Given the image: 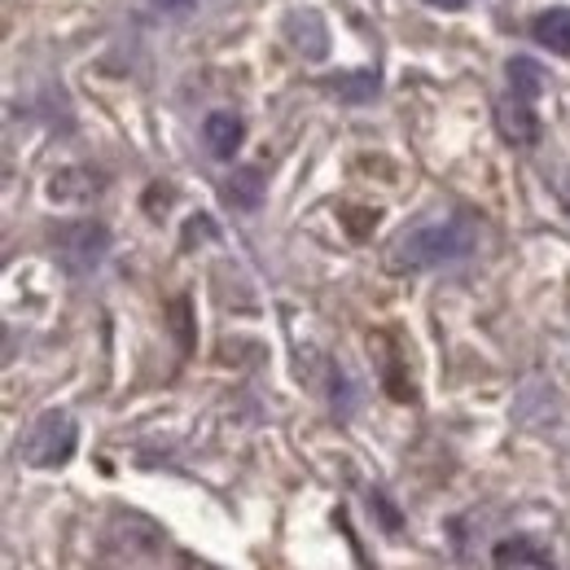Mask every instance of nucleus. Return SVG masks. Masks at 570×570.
<instances>
[{
    "label": "nucleus",
    "mask_w": 570,
    "mask_h": 570,
    "mask_svg": "<svg viewBox=\"0 0 570 570\" xmlns=\"http://www.w3.org/2000/svg\"><path fill=\"white\" fill-rule=\"evenodd\" d=\"M470 246H474L470 224H461V219L426 224V228H417V233H409L400 242V264H409V268H434V264L461 259Z\"/></svg>",
    "instance_id": "f257e3e1"
},
{
    "label": "nucleus",
    "mask_w": 570,
    "mask_h": 570,
    "mask_svg": "<svg viewBox=\"0 0 570 570\" xmlns=\"http://www.w3.org/2000/svg\"><path fill=\"white\" fill-rule=\"evenodd\" d=\"M75 448V426L67 417H45L40 430L31 434V448H27V461L31 465H62Z\"/></svg>",
    "instance_id": "f03ea898"
},
{
    "label": "nucleus",
    "mask_w": 570,
    "mask_h": 570,
    "mask_svg": "<svg viewBox=\"0 0 570 570\" xmlns=\"http://www.w3.org/2000/svg\"><path fill=\"white\" fill-rule=\"evenodd\" d=\"M500 132L509 137L513 145H531L540 137V124H535V115H531V106L522 101V97H513V101H500Z\"/></svg>",
    "instance_id": "7ed1b4c3"
},
{
    "label": "nucleus",
    "mask_w": 570,
    "mask_h": 570,
    "mask_svg": "<svg viewBox=\"0 0 570 570\" xmlns=\"http://www.w3.org/2000/svg\"><path fill=\"white\" fill-rule=\"evenodd\" d=\"M203 137H207V149H212L215 158H233L237 145H242V124H237V115H224V110H219V115L207 119Z\"/></svg>",
    "instance_id": "20e7f679"
},
{
    "label": "nucleus",
    "mask_w": 570,
    "mask_h": 570,
    "mask_svg": "<svg viewBox=\"0 0 570 570\" xmlns=\"http://www.w3.org/2000/svg\"><path fill=\"white\" fill-rule=\"evenodd\" d=\"M531 36H535L544 49H553V53H570V9H549V13H540L535 27H531Z\"/></svg>",
    "instance_id": "39448f33"
},
{
    "label": "nucleus",
    "mask_w": 570,
    "mask_h": 570,
    "mask_svg": "<svg viewBox=\"0 0 570 570\" xmlns=\"http://www.w3.org/2000/svg\"><path fill=\"white\" fill-rule=\"evenodd\" d=\"M67 246L75 250L79 268H88V264H97V259H101V250H106V228L83 224V228H75L71 237H67Z\"/></svg>",
    "instance_id": "423d86ee"
},
{
    "label": "nucleus",
    "mask_w": 570,
    "mask_h": 570,
    "mask_svg": "<svg viewBox=\"0 0 570 570\" xmlns=\"http://www.w3.org/2000/svg\"><path fill=\"white\" fill-rule=\"evenodd\" d=\"M259 189H264L259 167H242V171H233V180H228V198H233L237 207H255V203H259Z\"/></svg>",
    "instance_id": "0eeeda50"
},
{
    "label": "nucleus",
    "mask_w": 570,
    "mask_h": 570,
    "mask_svg": "<svg viewBox=\"0 0 570 570\" xmlns=\"http://www.w3.org/2000/svg\"><path fill=\"white\" fill-rule=\"evenodd\" d=\"M509 79H513V97H522V101H531L540 92V83H544V75H540V67L531 58H513L509 62Z\"/></svg>",
    "instance_id": "6e6552de"
},
{
    "label": "nucleus",
    "mask_w": 570,
    "mask_h": 570,
    "mask_svg": "<svg viewBox=\"0 0 570 570\" xmlns=\"http://www.w3.org/2000/svg\"><path fill=\"white\" fill-rule=\"evenodd\" d=\"M158 4H163V9H189L194 0H158Z\"/></svg>",
    "instance_id": "1a4fd4ad"
},
{
    "label": "nucleus",
    "mask_w": 570,
    "mask_h": 570,
    "mask_svg": "<svg viewBox=\"0 0 570 570\" xmlns=\"http://www.w3.org/2000/svg\"><path fill=\"white\" fill-rule=\"evenodd\" d=\"M430 4H443V9H456V4H465V0H430Z\"/></svg>",
    "instance_id": "9d476101"
}]
</instances>
